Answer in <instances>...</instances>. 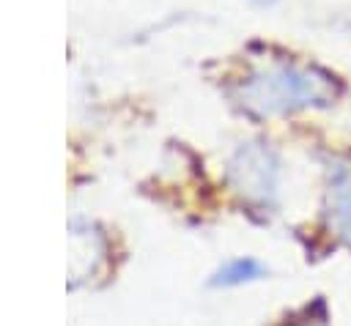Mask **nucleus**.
<instances>
[{"label": "nucleus", "instance_id": "nucleus-1", "mask_svg": "<svg viewBox=\"0 0 351 326\" xmlns=\"http://www.w3.org/2000/svg\"><path fill=\"white\" fill-rule=\"evenodd\" d=\"M343 93L340 79L307 60L277 58L250 68L233 88L236 104L252 118H285L307 110H329Z\"/></svg>", "mask_w": 351, "mask_h": 326}, {"label": "nucleus", "instance_id": "nucleus-2", "mask_svg": "<svg viewBox=\"0 0 351 326\" xmlns=\"http://www.w3.org/2000/svg\"><path fill=\"white\" fill-rule=\"evenodd\" d=\"M280 153L263 140H247L236 145L228 159V184L244 203L271 205L280 192Z\"/></svg>", "mask_w": 351, "mask_h": 326}, {"label": "nucleus", "instance_id": "nucleus-3", "mask_svg": "<svg viewBox=\"0 0 351 326\" xmlns=\"http://www.w3.org/2000/svg\"><path fill=\"white\" fill-rule=\"evenodd\" d=\"M326 225L337 238L351 244V164L335 162L326 173V195H324Z\"/></svg>", "mask_w": 351, "mask_h": 326}, {"label": "nucleus", "instance_id": "nucleus-4", "mask_svg": "<svg viewBox=\"0 0 351 326\" xmlns=\"http://www.w3.org/2000/svg\"><path fill=\"white\" fill-rule=\"evenodd\" d=\"M266 277V266L255 258H230L225 260L214 274H211V285L214 288H239V285H247V282H255Z\"/></svg>", "mask_w": 351, "mask_h": 326}, {"label": "nucleus", "instance_id": "nucleus-5", "mask_svg": "<svg viewBox=\"0 0 351 326\" xmlns=\"http://www.w3.org/2000/svg\"><path fill=\"white\" fill-rule=\"evenodd\" d=\"M255 5H274V3H280V0H252Z\"/></svg>", "mask_w": 351, "mask_h": 326}]
</instances>
